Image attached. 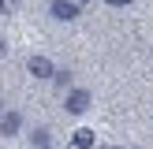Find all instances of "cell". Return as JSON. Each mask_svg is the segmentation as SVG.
<instances>
[{"mask_svg":"<svg viewBox=\"0 0 153 149\" xmlns=\"http://www.w3.org/2000/svg\"><path fill=\"white\" fill-rule=\"evenodd\" d=\"M108 7H127V4H134V0H105Z\"/></svg>","mask_w":153,"mask_h":149,"instance_id":"obj_8","label":"cell"},{"mask_svg":"<svg viewBox=\"0 0 153 149\" xmlns=\"http://www.w3.org/2000/svg\"><path fill=\"white\" fill-rule=\"evenodd\" d=\"M112 149H116V145H112Z\"/></svg>","mask_w":153,"mask_h":149,"instance_id":"obj_13","label":"cell"},{"mask_svg":"<svg viewBox=\"0 0 153 149\" xmlns=\"http://www.w3.org/2000/svg\"><path fill=\"white\" fill-rule=\"evenodd\" d=\"M94 104V97H90V89H71V93L64 97V108L71 112V116H82V112Z\"/></svg>","mask_w":153,"mask_h":149,"instance_id":"obj_2","label":"cell"},{"mask_svg":"<svg viewBox=\"0 0 153 149\" xmlns=\"http://www.w3.org/2000/svg\"><path fill=\"white\" fill-rule=\"evenodd\" d=\"M79 4H90V0H79Z\"/></svg>","mask_w":153,"mask_h":149,"instance_id":"obj_11","label":"cell"},{"mask_svg":"<svg viewBox=\"0 0 153 149\" xmlns=\"http://www.w3.org/2000/svg\"><path fill=\"white\" fill-rule=\"evenodd\" d=\"M52 82L56 86H71V71H52Z\"/></svg>","mask_w":153,"mask_h":149,"instance_id":"obj_7","label":"cell"},{"mask_svg":"<svg viewBox=\"0 0 153 149\" xmlns=\"http://www.w3.org/2000/svg\"><path fill=\"white\" fill-rule=\"evenodd\" d=\"M30 142H34V149H52V138H49V131H45V127H37V131L30 134Z\"/></svg>","mask_w":153,"mask_h":149,"instance_id":"obj_5","label":"cell"},{"mask_svg":"<svg viewBox=\"0 0 153 149\" xmlns=\"http://www.w3.org/2000/svg\"><path fill=\"white\" fill-rule=\"evenodd\" d=\"M22 131V116L19 112H0V138H15Z\"/></svg>","mask_w":153,"mask_h":149,"instance_id":"obj_4","label":"cell"},{"mask_svg":"<svg viewBox=\"0 0 153 149\" xmlns=\"http://www.w3.org/2000/svg\"><path fill=\"white\" fill-rule=\"evenodd\" d=\"M49 15L60 19V22H75L82 15V4H79V0H52V4H49Z\"/></svg>","mask_w":153,"mask_h":149,"instance_id":"obj_1","label":"cell"},{"mask_svg":"<svg viewBox=\"0 0 153 149\" xmlns=\"http://www.w3.org/2000/svg\"><path fill=\"white\" fill-rule=\"evenodd\" d=\"M0 15H7V0H0Z\"/></svg>","mask_w":153,"mask_h":149,"instance_id":"obj_10","label":"cell"},{"mask_svg":"<svg viewBox=\"0 0 153 149\" xmlns=\"http://www.w3.org/2000/svg\"><path fill=\"white\" fill-rule=\"evenodd\" d=\"M0 112H4V101H0Z\"/></svg>","mask_w":153,"mask_h":149,"instance_id":"obj_12","label":"cell"},{"mask_svg":"<svg viewBox=\"0 0 153 149\" xmlns=\"http://www.w3.org/2000/svg\"><path fill=\"white\" fill-rule=\"evenodd\" d=\"M75 149H90V145H94V131H86V127H82V131H75Z\"/></svg>","mask_w":153,"mask_h":149,"instance_id":"obj_6","label":"cell"},{"mask_svg":"<svg viewBox=\"0 0 153 149\" xmlns=\"http://www.w3.org/2000/svg\"><path fill=\"white\" fill-rule=\"evenodd\" d=\"M4 52H7V41H4V37H0V56H4Z\"/></svg>","mask_w":153,"mask_h":149,"instance_id":"obj_9","label":"cell"},{"mask_svg":"<svg viewBox=\"0 0 153 149\" xmlns=\"http://www.w3.org/2000/svg\"><path fill=\"white\" fill-rule=\"evenodd\" d=\"M52 71H56V63H52L49 56H30L26 60V74H34V78H41V82H49Z\"/></svg>","mask_w":153,"mask_h":149,"instance_id":"obj_3","label":"cell"}]
</instances>
